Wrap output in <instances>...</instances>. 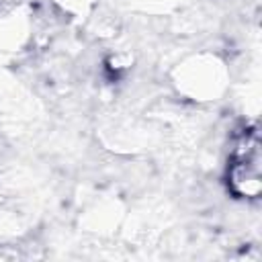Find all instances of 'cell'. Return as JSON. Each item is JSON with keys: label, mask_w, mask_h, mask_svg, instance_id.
Masks as SVG:
<instances>
[{"label": "cell", "mask_w": 262, "mask_h": 262, "mask_svg": "<svg viewBox=\"0 0 262 262\" xmlns=\"http://www.w3.org/2000/svg\"><path fill=\"white\" fill-rule=\"evenodd\" d=\"M260 139L258 131H246V135L235 145L229 164V186L237 196L254 199L262 190V176H260Z\"/></svg>", "instance_id": "obj_1"}]
</instances>
